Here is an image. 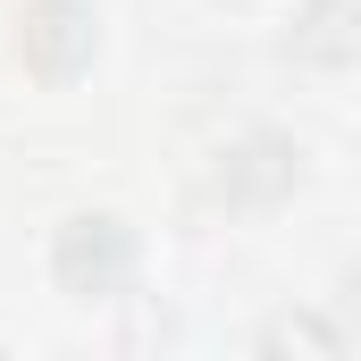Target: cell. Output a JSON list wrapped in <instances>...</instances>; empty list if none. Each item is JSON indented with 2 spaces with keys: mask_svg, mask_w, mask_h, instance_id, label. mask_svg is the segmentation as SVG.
<instances>
[{
  "mask_svg": "<svg viewBox=\"0 0 361 361\" xmlns=\"http://www.w3.org/2000/svg\"><path fill=\"white\" fill-rule=\"evenodd\" d=\"M210 185H219L227 210H277V202L302 185V143L277 135V126H252V135H235V143L219 152Z\"/></svg>",
  "mask_w": 361,
  "mask_h": 361,
  "instance_id": "3957f363",
  "label": "cell"
},
{
  "mask_svg": "<svg viewBox=\"0 0 361 361\" xmlns=\"http://www.w3.org/2000/svg\"><path fill=\"white\" fill-rule=\"evenodd\" d=\"M252 345H261V353H345L353 328H345L336 311H277V319H261Z\"/></svg>",
  "mask_w": 361,
  "mask_h": 361,
  "instance_id": "5b68a950",
  "label": "cell"
},
{
  "mask_svg": "<svg viewBox=\"0 0 361 361\" xmlns=\"http://www.w3.org/2000/svg\"><path fill=\"white\" fill-rule=\"evenodd\" d=\"M92 59H101V17L85 0H25L17 8V68L34 85H76Z\"/></svg>",
  "mask_w": 361,
  "mask_h": 361,
  "instance_id": "7a4b0ae2",
  "label": "cell"
},
{
  "mask_svg": "<svg viewBox=\"0 0 361 361\" xmlns=\"http://www.w3.org/2000/svg\"><path fill=\"white\" fill-rule=\"evenodd\" d=\"M286 59L302 68H353L361 59V0H294L286 17Z\"/></svg>",
  "mask_w": 361,
  "mask_h": 361,
  "instance_id": "277c9868",
  "label": "cell"
},
{
  "mask_svg": "<svg viewBox=\"0 0 361 361\" xmlns=\"http://www.w3.org/2000/svg\"><path fill=\"white\" fill-rule=\"evenodd\" d=\"M336 319L361 336V269H345V277H336Z\"/></svg>",
  "mask_w": 361,
  "mask_h": 361,
  "instance_id": "8992f818",
  "label": "cell"
},
{
  "mask_svg": "<svg viewBox=\"0 0 361 361\" xmlns=\"http://www.w3.org/2000/svg\"><path fill=\"white\" fill-rule=\"evenodd\" d=\"M135 261L143 252H135V227L118 210H76L51 235V277H59L68 302H118L135 286Z\"/></svg>",
  "mask_w": 361,
  "mask_h": 361,
  "instance_id": "6da1fadb",
  "label": "cell"
}]
</instances>
